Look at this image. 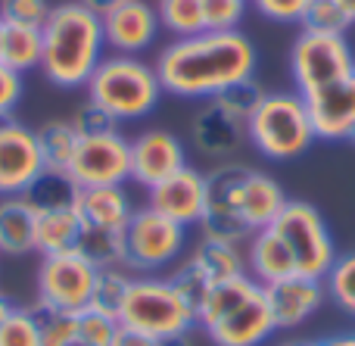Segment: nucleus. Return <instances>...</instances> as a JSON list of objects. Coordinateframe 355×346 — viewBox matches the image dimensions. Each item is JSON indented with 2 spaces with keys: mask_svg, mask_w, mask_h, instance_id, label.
Returning <instances> with one entry per match:
<instances>
[{
  "mask_svg": "<svg viewBox=\"0 0 355 346\" xmlns=\"http://www.w3.org/2000/svg\"><path fill=\"white\" fill-rule=\"evenodd\" d=\"M259 50L240 28L200 31L175 37L156 53V75L162 91L181 100H212L240 78L256 75Z\"/></svg>",
  "mask_w": 355,
  "mask_h": 346,
  "instance_id": "1",
  "label": "nucleus"
},
{
  "mask_svg": "<svg viewBox=\"0 0 355 346\" xmlns=\"http://www.w3.org/2000/svg\"><path fill=\"white\" fill-rule=\"evenodd\" d=\"M44 53L41 72L50 85L75 91L87 87L91 75L103 62V22L97 12L81 6L78 0H66L50 10L47 22L41 28Z\"/></svg>",
  "mask_w": 355,
  "mask_h": 346,
  "instance_id": "2",
  "label": "nucleus"
},
{
  "mask_svg": "<svg viewBox=\"0 0 355 346\" xmlns=\"http://www.w3.org/2000/svg\"><path fill=\"white\" fill-rule=\"evenodd\" d=\"M162 94L166 91L156 69L141 56H103V62L87 81V100L103 106L119 125L153 116Z\"/></svg>",
  "mask_w": 355,
  "mask_h": 346,
  "instance_id": "3",
  "label": "nucleus"
},
{
  "mask_svg": "<svg viewBox=\"0 0 355 346\" xmlns=\"http://www.w3.org/2000/svg\"><path fill=\"white\" fill-rule=\"evenodd\" d=\"M318 141L306 97L296 91H265L246 119V144L271 162H290Z\"/></svg>",
  "mask_w": 355,
  "mask_h": 346,
  "instance_id": "4",
  "label": "nucleus"
},
{
  "mask_svg": "<svg viewBox=\"0 0 355 346\" xmlns=\"http://www.w3.org/2000/svg\"><path fill=\"white\" fill-rule=\"evenodd\" d=\"M119 322L153 340H172L196 331V306L168 281V275H135Z\"/></svg>",
  "mask_w": 355,
  "mask_h": 346,
  "instance_id": "5",
  "label": "nucleus"
},
{
  "mask_svg": "<svg viewBox=\"0 0 355 346\" xmlns=\"http://www.w3.org/2000/svg\"><path fill=\"white\" fill-rule=\"evenodd\" d=\"M187 256V228L150 206L131 212L125 225V268L131 275L172 272Z\"/></svg>",
  "mask_w": 355,
  "mask_h": 346,
  "instance_id": "6",
  "label": "nucleus"
},
{
  "mask_svg": "<svg viewBox=\"0 0 355 346\" xmlns=\"http://www.w3.org/2000/svg\"><path fill=\"white\" fill-rule=\"evenodd\" d=\"M277 237L284 241V247L293 256L296 275L306 278H321L331 272L334 259H337V243L327 228L324 216L306 200H290L284 206V212L268 225Z\"/></svg>",
  "mask_w": 355,
  "mask_h": 346,
  "instance_id": "7",
  "label": "nucleus"
},
{
  "mask_svg": "<svg viewBox=\"0 0 355 346\" xmlns=\"http://www.w3.org/2000/svg\"><path fill=\"white\" fill-rule=\"evenodd\" d=\"M355 72V53L346 35H324V31L302 28L290 47V75L293 87L302 97L324 91Z\"/></svg>",
  "mask_w": 355,
  "mask_h": 346,
  "instance_id": "8",
  "label": "nucleus"
},
{
  "mask_svg": "<svg viewBox=\"0 0 355 346\" xmlns=\"http://www.w3.org/2000/svg\"><path fill=\"white\" fill-rule=\"evenodd\" d=\"M237 275H246V253L243 243L218 241V237H202L187 250L181 262L168 272V281L184 293L187 300H193V306L200 303V297L212 284L231 281Z\"/></svg>",
  "mask_w": 355,
  "mask_h": 346,
  "instance_id": "9",
  "label": "nucleus"
},
{
  "mask_svg": "<svg viewBox=\"0 0 355 346\" xmlns=\"http://www.w3.org/2000/svg\"><path fill=\"white\" fill-rule=\"evenodd\" d=\"M94 278H97V268H94L81 253L41 256L35 306L78 315V312H85L87 306H91Z\"/></svg>",
  "mask_w": 355,
  "mask_h": 346,
  "instance_id": "10",
  "label": "nucleus"
},
{
  "mask_svg": "<svg viewBox=\"0 0 355 346\" xmlns=\"http://www.w3.org/2000/svg\"><path fill=\"white\" fill-rule=\"evenodd\" d=\"M250 172L243 162H218L206 172V209L200 218L202 237H218V241L246 243L250 228L240 216V181Z\"/></svg>",
  "mask_w": 355,
  "mask_h": 346,
  "instance_id": "11",
  "label": "nucleus"
},
{
  "mask_svg": "<svg viewBox=\"0 0 355 346\" xmlns=\"http://www.w3.org/2000/svg\"><path fill=\"white\" fill-rule=\"evenodd\" d=\"M69 178L85 187H119L131 178V141L122 131L81 137L69 166Z\"/></svg>",
  "mask_w": 355,
  "mask_h": 346,
  "instance_id": "12",
  "label": "nucleus"
},
{
  "mask_svg": "<svg viewBox=\"0 0 355 346\" xmlns=\"http://www.w3.org/2000/svg\"><path fill=\"white\" fill-rule=\"evenodd\" d=\"M44 172L35 128L16 116H0V200L22 197L25 187Z\"/></svg>",
  "mask_w": 355,
  "mask_h": 346,
  "instance_id": "13",
  "label": "nucleus"
},
{
  "mask_svg": "<svg viewBox=\"0 0 355 346\" xmlns=\"http://www.w3.org/2000/svg\"><path fill=\"white\" fill-rule=\"evenodd\" d=\"M190 144L209 162H234L246 144V119L231 112L218 100H202L190 122Z\"/></svg>",
  "mask_w": 355,
  "mask_h": 346,
  "instance_id": "14",
  "label": "nucleus"
},
{
  "mask_svg": "<svg viewBox=\"0 0 355 346\" xmlns=\"http://www.w3.org/2000/svg\"><path fill=\"white\" fill-rule=\"evenodd\" d=\"M202 334H206V340L212 346H265L277 334L268 303H265V291L259 287V291H252L240 303H234Z\"/></svg>",
  "mask_w": 355,
  "mask_h": 346,
  "instance_id": "15",
  "label": "nucleus"
},
{
  "mask_svg": "<svg viewBox=\"0 0 355 346\" xmlns=\"http://www.w3.org/2000/svg\"><path fill=\"white\" fill-rule=\"evenodd\" d=\"M147 206L156 209L159 216L184 225L187 231L200 228L202 209H206V172H200V168H193L187 162L175 175H168L166 181L150 187Z\"/></svg>",
  "mask_w": 355,
  "mask_h": 346,
  "instance_id": "16",
  "label": "nucleus"
},
{
  "mask_svg": "<svg viewBox=\"0 0 355 346\" xmlns=\"http://www.w3.org/2000/svg\"><path fill=\"white\" fill-rule=\"evenodd\" d=\"M262 291L277 331H296L309 325V318L318 315L327 300L324 281L306 278V275H290V278H281L275 284H265Z\"/></svg>",
  "mask_w": 355,
  "mask_h": 346,
  "instance_id": "17",
  "label": "nucleus"
},
{
  "mask_svg": "<svg viewBox=\"0 0 355 346\" xmlns=\"http://www.w3.org/2000/svg\"><path fill=\"white\" fill-rule=\"evenodd\" d=\"M103 41L112 53L141 56L159 37V12L150 0H125L116 10H110L103 19Z\"/></svg>",
  "mask_w": 355,
  "mask_h": 346,
  "instance_id": "18",
  "label": "nucleus"
},
{
  "mask_svg": "<svg viewBox=\"0 0 355 346\" xmlns=\"http://www.w3.org/2000/svg\"><path fill=\"white\" fill-rule=\"evenodd\" d=\"M187 166V147L168 128H147L131 137V181L153 187Z\"/></svg>",
  "mask_w": 355,
  "mask_h": 346,
  "instance_id": "19",
  "label": "nucleus"
},
{
  "mask_svg": "<svg viewBox=\"0 0 355 346\" xmlns=\"http://www.w3.org/2000/svg\"><path fill=\"white\" fill-rule=\"evenodd\" d=\"M315 137L321 141H349L355 128V72L324 91L306 97Z\"/></svg>",
  "mask_w": 355,
  "mask_h": 346,
  "instance_id": "20",
  "label": "nucleus"
},
{
  "mask_svg": "<svg viewBox=\"0 0 355 346\" xmlns=\"http://www.w3.org/2000/svg\"><path fill=\"white\" fill-rule=\"evenodd\" d=\"M287 203H290V197L277 184V178H271L268 172H259V168L250 166V172L240 181V216H243L250 234L268 228L284 212Z\"/></svg>",
  "mask_w": 355,
  "mask_h": 346,
  "instance_id": "21",
  "label": "nucleus"
},
{
  "mask_svg": "<svg viewBox=\"0 0 355 346\" xmlns=\"http://www.w3.org/2000/svg\"><path fill=\"white\" fill-rule=\"evenodd\" d=\"M75 212L81 218V228H97V231H125L135 203L125 193V187H85L78 191L75 200Z\"/></svg>",
  "mask_w": 355,
  "mask_h": 346,
  "instance_id": "22",
  "label": "nucleus"
},
{
  "mask_svg": "<svg viewBox=\"0 0 355 346\" xmlns=\"http://www.w3.org/2000/svg\"><path fill=\"white\" fill-rule=\"evenodd\" d=\"M243 253H246V275L252 281H259L262 287L296 275L293 256H290V250L284 247V241L271 228L250 234V241L243 243Z\"/></svg>",
  "mask_w": 355,
  "mask_h": 346,
  "instance_id": "23",
  "label": "nucleus"
},
{
  "mask_svg": "<svg viewBox=\"0 0 355 346\" xmlns=\"http://www.w3.org/2000/svg\"><path fill=\"white\" fill-rule=\"evenodd\" d=\"M37 212L22 197L0 200V256H28L35 253Z\"/></svg>",
  "mask_w": 355,
  "mask_h": 346,
  "instance_id": "24",
  "label": "nucleus"
},
{
  "mask_svg": "<svg viewBox=\"0 0 355 346\" xmlns=\"http://www.w3.org/2000/svg\"><path fill=\"white\" fill-rule=\"evenodd\" d=\"M78 241H81V218L75 209L41 212L37 216L35 253H41V256L78 253Z\"/></svg>",
  "mask_w": 355,
  "mask_h": 346,
  "instance_id": "25",
  "label": "nucleus"
},
{
  "mask_svg": "<svg viewBox=\"0 0 355 346\" xmlns=\"http://www.w3.org/2000/svg\"><path fill=\"white\" fill-rule=\"evenodd\" d=\"M22 200L31 209L41 216V212H60V209H75V200H78V184L69 178V172H53V168H44L28 187H25Z\"/></svg>",
  "mask_w": 355,
  "mask_h": 346,
  "instance_id": "26",
  "label": "nucleus"
},
{
  "mask_svg": "<svg viewBox=\"0 0 355 346\" xmlns=\"http://www.w3.org/2000/svg\"><path fill=\"white\" fill-rule=\"evenodd\" d=\"M35 137H37V150H41L44 168H53V172H69L72 156H75L78 141H81V135L75 131L72 119H50V122L37 125Z\"/></svg>",
  "mask_w": 355,
  "mask_h": 346,
  "instance_id": "27",
  "label": "nucleus"
},
{
  "mask_svg": "<svg viewBox=\"0 0 355 346\" xmlns=\"http://www.w3.org/2000/svg\"><path fill=\"white\" fill-rule=\"evenodd\" d=\"M41 53H44L41 28H28V25H6L3 28L0 66H6L16 75H25L31 69H41Z\"/></svg>",
  "mask_w": 355,
  "mask_h": 346,
  "instance_id": "28",
  "label": "nucleus"
},
{
  "mask_svg": "<svg viewBox=\"0 0 355 346\" xmlns=\"http://www.w3.org/2000/svg\"><path fill=\"white\" fill-rule=\"evenodd\" d=\"M78 253L91 262L94 268H112L125 266V231H97L81 228Z\"/></svg>",
  "mask_w": 355,
  "mask_h": 346,
  "instance_id": "29",
  "label": "nucleus"
},
{
  "mask_svg": "<svg viewBox=\"0 0 355 346\" xmlns=\"http://www.w3.org/2000/svg\"><path fill=\"white\" fill-rule=\"evenodd\" d=\"M131 281H135V275H131L125 266L97 268L94 293H91V309L106 312V315H119V312H122L125 297H128Z\"/></svg>",
  "mask_w": 355,
  "mask_h": 346,
  "instance_id": "30",
  "label": "nucleus"
},
{
  "mask_svg": "<svg viewBox=\"0 0 355 346\" xmlns=\"http://www.w3.org/2000/svg\"><path fill=\"white\" fill-rule=\"evenodd\" d=\"M324 291H327V300L343 315L355 318V250L337 253L331 272L324 275Z\"/></svg>",
  "mask_w": 355,
  "mask_h": 346,
  "instance_id": "31",
  "label": "nucleus"
},
{
  "mask_svg": "<svg viewBox=\"0 0 355 346\" xmlns=\"http://www.w3.org/2000/svg\"><path fill=\"white\" fill-rule=\"evenodd\" d=\"M159 25L172 37H190L206 31L202 25V0H156Z\"/></svg>",
  "mask_w": 355,
  "mask_h": 346,
  "instance_id": "32",
  "label": "nucleus"
},
{
  "mask_svg": "<svg viewBox=\"0 0 355 346\" xmlns=\"http://www.w3.org/2000/svg\"><path fill=\"white\" fill-rule=\"evenodd\" d=\"M31 309L41 331V346H78V315L41 309V306H31Z\"/></svg>",
  "mask_w": 355,
  "mask_h": 346,
  "instance_id": "33",
  "label": "nucleus"
},
{
  "mask_svg": "<svg viewBox=\"0 0 355 346\" xmlns=\"http://www.w3.org/2000/svg\"><path fill=\"white\" fill-rule=\"evenodd\" d=\"M300 25L309 31H324V35H346L352 19L346 16L340 0H312Z\"/></svg>",
  "mask_w": 355,
  "mask_h": 346,
  "instance_id": "34",
  "label": "nucleus"
},
{
  "mask_svg": "<svg viewBox=\"0 0 355 346\" xmlns=\"http://www.w3.org/2000/svg\"><path fill=\"white\" fill-rule=\"evenodd\" d=\"M119 328V315H106L87 306L85 312H78V346H112Z\"/></svg>",
  "mask_w": 355,
  "mask_h": 346,
  "instance_id": "35",
  "label": "nucleus"
},
{
  "mask_svg": "<svg viewBox=\"0 0 355 346\" xmlns=\"http://www.w3.org/2000/svg\"><path fill=\"white\" fill-rule=\"evenodd\" d=\"M0 346H41V331L31 306H19L3 325H0Z\"/></svg>",
  "mask_w": 355,
  "mask_h": 346,
  "instance_id": "36",
  "label": "nucleus"
},
{
  "mask_svg": "<svg viewBox=\"0 0 355 346\" xmlns=\"http://www.w3.org/2000/svg\"><path fill=\"white\" fill-rule=\"evenodd\" d=\"M268 91V87L262 85V81L256 78V75H250V78H240V81H234L227 91H221L218 97H212V100H218V103H225L231 112H237V116H243V119H250V112L256 110V103L262 100V94Z\"/></svg>",
  "mask_w": 355,
  "mask_h": 346,
  "instance_id": "37",
  "label": "nucleus"
},
{
  "mask_svg": "<svg viewBox=\"0 0 355 346\" xmlns=\"http://www.w3.org/2000/svg\"><path fill=\"white\" fill-rule=\"evenodd\" d=\"M246 16V0H202L206 31H234Z\"/></svg>",
  "mask_w": 355,
  "mask_h": 346,
  "instance_id": "38",
  "label": "nucleus"
},
{
  "mask_svg": "<svg viewBox=\"0 0 355 346\" xmlns=\"http://www.w3.org/2000/svg\"><path fill=\"white\" fill-rule=\"evenodd\" d=\"M53 6L47 0H0V16L3 25H28V28H44Z\"/></svg>",
  "mask_w": 355,
  "mask_h": 346,
  "instance_id": "39",
  "label": "nucleus"
},
{
  "mask_svg": "<svg viewBox=\"0 0 355 346\" xmlns=\"http://www.w3.org/2000/svg\"><path fill=\"white\" fill-rule=\"evenodd\" d=\"M72 125L75 131H78L81 137H94V135H106V131H119V122L110 116V112L103 110V106L91 103V100H85V103L78 106V112L72 116Z\"/></svg>",
  "mask_w": 355,
  "mask_h": 346,
  "instance_id": "40",
  "label": "nucleus"
},
{
  "mask_svg": "<svg viewBox=\"0 0 355 346\" xmlns=\"http://www.w3.org/2000/svg\"><path fill=\"white\" fill-rule=\"evenodd\" d=\"M309 3L312 0H252L259 16H265L268 22H281V25H300Z\"/></svg>",
  "mask_w": 355,
  "mask_h": 346,
  "instance_id": "41",
  "label": "nucleus"
},
{
  "mask_svg": "<svg viewBox=\"0 0 355 346\" xmlns=\"http://www.w3.org/2000/svg\"><path fill=\"white\" fill-rule=\"evenodd\" d=\"M22 97V75L0 66V116H10Z\"/></svg>",
  "mask_w": 355,
  "mask_h": 346,
  "instance_id": "42",
  "label": "nucleus"
},
{
  "mask_svg": "<svg viewBox=\"0 0 355 346\" xmlns=\"http://www.w3.org/2000/svg\"><path fill=\"white\" fill-rule=\"evenodd\" d=\"M112 346H159V340H153V337H147V334H141V331H135V328H119V334H116V340H112Z\"/></svg>",
  "mask_w": 355,
  "mask_h": 346,
  "instance_id": "43",
  "label": "nucleus"
},
{
  "mask_svg": "<svg viewBox=\"0 0 355 346\" xmlns=\"http://www.w3.org/2000/svg\"><path fill=\"white\" fill-rule=\"evenodd\" d=\"M78 3H81V6H87L91 12H97V16L103 19L106 12L116 10V6H119V3H125V0H78Z\"/></svg>",
  "mask_w": 355,
  "mask_h": 346,
  "instance_id": "44",
  "label": "nucleus"
},
{
  "mask_svg": "<svg viewBox=\"0 0 355 346\" xmlns=\"http://www.w3.org/2000/svg\"><path fill=\"white\" fill-rule=\"evenodd\" d=\"M318 346H355V331H346V334H334L318 340Z\"/></svg>",
  "mask_w": 355,
  "mask_h": 346,
  "instance_id": "45",
  "label": "nucleus"
},
{
  "mask_svg": "<svg viewBox=\"0 0 355 346\" xmlns=\"http://www.w3.org/2000/svg\"><path fill=\"white\" fill-rule=\"evenodd\" d=\"M19 309V306L16 303H12V300L10 297H6V293L3 291H0V325H3L6 322V318H10L12 315V312H16Z\"/></svg>",
  "mask_w": 355,
  "mask_h": 346,
  "instance_id": "46",
  "label": "nucleus"
},
{
  "mask_svg": "<svg viewBox=\"0 0 355 346\" xmlns=\"http://www.w3.org/2000/svg\"><path fill=\"white\" fill-rule=\"evenodd\" d=\"M159 346H193V334H184V337H172V340H162Z\"/></svg>",
  "mask_w": 355,
  "mask_h": 346,
  "instance_id": "47",
  "label": "nucleus"
},
{
  "mask_svg": "<svg viewBox=\"0 0 355 346\" xmlns=\"http://www.w3.org/2000/svg\"><path fill=\"white\" fill-rule=\"evenodd\" d=\"M340 6L346 10V16L352 19V25H355V0H340Z\"/></svg>",
  "mask_w": 355,
  "mask_h": 346,
  "instance_id": "48",
  "label": "nucleus"
},
{
  "mask_svg": "<svg viewBox=\"0 0 355 346\" xmlns=\"http://www.w3.org/2000/svg\"><path fill=\"white\" fill-rule=\"evenodd\" d=\"M277 346H318V340H284Z\"/></svg>",
  "mask_w": 355,
  "mask_h": 346,
  "instance_id": "49",
  "label": "nucleus"
},
{
  "mask_svg": "<svg viewBox=\"0 0 355 346\" xmlns=\"http://www.w3.org/2000/svg\"><path fill=\"white\" fill-rule=\"evenodd\" d=\"M3 28L6 25H3V16H0V44H3Z\"/></svg>",
  "mask_w": 355,
  "mask_h": 346,
  "instance_id": "50",
  "label": "nucleus"
},
{
  "mask_svg": "<svg viewBox=\"0 0 355 346\" xmlns=\"http://www.w3.org/2000/svg\"><path fill=\"white\" fill-rule=\"evenodd\" d=\"M349 144H352V147H355V128H352V135H349Z\"/></svg>",
  "mask_w": 355,
  "mask_h": 346,
  "instance_id": "51",
  "label": "nucleus"
}]
</instances>
